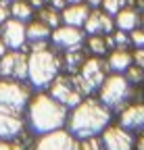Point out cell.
<instances>
[{
	"mask_svg": "<svg viewBox=\"0 0 144 150\" xmlns=\"http://www.w3.org/2000/svg\"><path fill=\"white\" fill-rule=\"evenodd\" d=\"M109 125H111V108L94 98H84L77 106H73L71 115L67 117L69 131L79 140L98 136Z\"/></svg>",
	"mask_w": 144,
	"mask_h": 150,
	"instance_id": "cell-1",
	"label": "cell"
},
{
	"mask_svg": "<svg viewBox=\"0 0 144 150\" xmlns=\"http://www.w3.org/2000/svg\"><path fill=\"white\" fill-rule=\"evenodd\" d=\"M27 123L33 134H48V131L63 129L67 123V106L55 100L50 94H38L29 98L27 104Z\"/></svg>",
	"mask_w": 144,
	"mask_h": 150,
	"instance_id": "cell-2",
	"label": "cell"
},
{
	"mask_svg": "<svg viewBox=\"0 0 144 150\" xmlns=\"http://www.w3.org/2000/svg\"><path fill=\"white\" fill-rule=\"evenodd\" d=\"M61 71V59L50 48L27 54V81L35 90H44L57 79Z\"/></svg>",
	"mask_w": 144,
	"mask_h": 150,
	"instance_id": "cell-3",
	"label": "cell"
},
{
	"mask_svg": "<svg viewBox=\"0 0 144 150\" xmlns=\"http://www.w3.org/2000/svg\"><path fill=\"white\" fill-rule=\"evenodd\" d=\"M29 104V88L19 79H0V112L21 115Z\"/></svg>",
	"mask_w": 144,
	"mask_h": 150,
	"instance_id": "cell-4",
	"label": "cell"
},
{
	"mask_svg": "<svg viewBox=\"0 0 144 150\" xmlns=\"http://www.w3.org/2000/svg\"><path fill=\"white\" fill-rule=\"evenodd\" d=\"M130 96H132V83L121 73L106 75V79L98 88V100L109 108H121L130 100Z\"/></svg>",
	"mask_w": 144,
	"mask_h": 150,
	"instance_id": "cell-5",
	"label": "cell"
},
{
	"mask_svg": "<svg viewBox=\"0 0 144 150\" xmlns=\"http://www.w3.org/2000/svg\"><path fill=\"white\" fill-rule=\"evenodd\" d=\"M106 65L104 61H100L98 56H92V59H86L79 67V73H73V81L77 86V90L84 94H92L94 90H98L102 86V81L106 79Z\"/></svg>",
	"mask_w": 144,
	"mask_h": 150,
	"instance_id": "cell-6",
	"label": "cell"
},
{
	"mask_svg": "<svg viewBox=\"0 0 144 150\" xmlns=\"http://www.w3.org/2000/svg\"><path fill=\"white\" fill-rule=\"evenodd\" d=\"M48 94L55 100H59L61 104H65L67 108H73L84 100V94L77 90V86L73 81V75H69V77L57 75V79L48 86Z\"/></svg>",
	"mask_w": 144,
	"mask_h": 150,
	"instance_id": "cell-7",
	"label": "cell"
},
{
	"mask_svg": "<svg viewBox=\"0 0 144 150\" xmlns=\"http://www.w3.org/2000/svg\"><path fill=\"white\" fill-rule=\"evenodd\" d=\"M75 148H77L75 136L71 131H65V129L42 134L40 140L33 146V150H75Z\"/></svg>",
	"mask_w": 144,
	"mask_h": 150,
	"instance_id": "cell-8",
	"label": "cell"
},
{
	"mask_svg": "<svg viewBox=\"0 0 144 150\" xmlns=\"http://www.w3.org/2000/svg\"><path fill=\"white\" fill-rule=\"evenodd\" d=\"M102 148L104 150H132L134 148V138L130 129L121 125H109L102 131Z\"/></svg>",
	"mask_w": 144,
	"mask_h": 150,
	"instance_id": "cell-9",
	"label": "cell"
},
{
	"mask_svg": "<svg viewBox=\"0 0 144 150\" xmlns=\"http://www.w3.org/2000/svg\"><path fill=\"white\" fill-rule=\"evenodd\" d=\"M0 33H2V42L11 50H21L27 42V29L25 23L19 19H9L0 25Z\"/></svg>",
	"mask_w": 144,
	"mask_h": 150,
	"instance_id": "cell-10",
	"label": "cell"
},
{
	"mask_svg": "<svg viewBox=\"0 0 144 150\" xmlns=\"http://www.w3.org/2000/svg\"><path fill=\"white\" fill-rule=\"evenodd\" d=\"M52 44L57 48L69 50V48H77L84 42V31L82 27H73V25H59L55 31L50 33Z\"/></svg>",
	"mask_w": 144,
	"mask_h": 150,
	"instance_id": "cell-11",
	"label": "cell"
},
{
	"mask_svg": "<svg viewBox=\"0 0 144 150\" xmlns=\"http://www.w3.org/2000/svg\"><path fill=\"white\" fill-rule=\"evenodd\" d=\"M113 29H115L113 15L104 13V11H90L86 23H84V31L88 35H106Z\"/></svg>",
	"mask_w": 144,
	"mask_h": 150,
	"instance_id": "cell-12",
	"label": "cell"
},
{
	"mask_svg": "<svg viewBox=\"0 0 144 150\" xmlns=\"http://www.w3.org/2000/svg\"><path fill=\"white\" fill-rule=\"evenodd\" d=\"M119 125L130 131H142L144 129V102L125 106L119 115Z\"/></svg>",
	"mask_w": 144,
	"mask_h": 150,
	"instance_id": "cell-13",
	"label": "cell"
},
{
	"mask_svg": "<svg viewBox=\"0 0 144 150\" xmlns=\"http://www.w3.org/2000/svg\"><path fill=\"white\" fill-rule=\"evenodd\" d=\"M90 8L86 2H77V4H69L61 11V21L65 25H73V27H84L86 19L90 15Z\"/></svg>",
	"mask_w": 144,
	"mask_h": 150,
	"instance_id": "cell-14",
	"label": "cell"
},
{
	"mask_svg": "<svg viewBox=\"0 0 144 150\" xmlns=\"http://www.w3.org/2000/svg\"><path fill=\"white\" fill-rule=\"evenodd\" d=\"M25 123L21 115H11V112H0V140H13L23 131Z\"/></svg>",
	"mask_w": 144,
	"mask_h": 150,
	"instance_id": "cell-15",
	"label": "cell"
},
{
	"mask_svg": "<svg viewBox=\"0 0 144 150\" xmlns=\"http://www.w3.org/2000/svg\"><path fill=\"white\" fill-rule=\"evenodd\" d=\"M132 61H134V56L125 48H115V50H111L109 59H106V65H109V69L113 73H125L128 67L132 65Z\"/></svg>",
	"mask_w": 144,
	"mask_h": 150,
	"instance_id": "cell-16",
	"label": "cell"
},
{
	"mask_svg": "<svg viewBox=\"0 0 144 150\" xmlns=\"http://www.w3.org/2000/svg\"><path fill=\"white\" fill-rule=\"evenodd\" d=\"M140 23H142V19H140L138 11H134V8H125V6H123V8L115 15V27L128 31V33H130L132 29L140 27Z\"/></svg>",
	"mask_w": 144,
	"mask_h": 150,
	"instance_id": "cell-17",
	"label": "cell"
},
{
	"mask_svg": "<svg viewBox=\"0 0 144 150\" xmlns=\"http://www.w3.org/2000/svg\"><path fill=\"white\" fill-rule=\"evenodd\" d=\"M25 29H27V40L29 42H48V38H50V27L42 19L31 21L29 25H25Z\"/></svg>",
	"mask_w": 144,
	"mask_h": 150,
	"instance_id": "cell-18",
	"label": "cell"
},
{
	"mask_svg": "<svg viewBox=\"0 0 144 150\" xmlns=\"http://www.w3.org/2000/svg\"><path fill=\"white\" fill-rule=\"evenodd\" d=\"M113 46H115V44H113L111 33H106V35H90V38H88V48H90V52H92L94 56L106 54V50L113 48Z\"/></svg>",
	"mask_w": 144,
	"mask_h": 150,
	"instance_id": "cell-19",
	"label": "cell"
},
{
	"mask_svg": "<svg viewBox=\"0 0 144 150\" xmlns=\"http://www.w3.org/2000/svg\"><path fill=\"white\" fill-rule=\"evenodd\" d=\"M9 8H11V17L19 19V21H23V23L33 17V6L29 2H25V0H13V2L9 4Z\"/></svg>",
	"mask_w": 144,
	"mask_h": 150,
	"instance_id": "cell-20",
	"label": "cell"
},
{
	"mask_svg": "<svg viewBox=\"0 0 144 150\" xmlns=\"http://www.w3.org/2000/svg\"><path fill=\"white\" fill-rule=\"evenodd\" d=\"M82 63H84V54H82V46L65 50V65H67V69H69L71 73H75V71H77V69L82 67Z\"/></svg>",
	"mask_w": 144,
	"mask_h": 150,
	"instance_id": "cell-21",
	"label": "cell"
},
{
	"mask_svg": "<svg viewBox=\"0 0 144 150\" xmlns=\"http://www.w3.org/2000/svg\"><path fill=\"white\" fill-rule=\"evenodd\" d=\"M15 59H17V50L4 52V56L0 59V77L13 79V71H15Z\"/></svg>",
	"mask_w": 144,
	"mask_h": 150,
	"instance_id": "cell-22",
	"label": "cell"
},
{
	"mask_svg": "<svg viewBox=\"0 0 144 150\" xmlns=\"http://www.w3.org/2000/svg\"><path fill=\"white\" fill-rule=\"evenodd\" d=\"M13 79H19V81H25V79H27V54H25L23 50H17Z\"/></svg>",
	"mask_w": 144,
	"mask_h": 150,
	"instance_id": "cell-23",
	"label": "cell"
},
{
	"mask_svg": "<svg viewBox=\"0 0 144 150\" xmlns=\"http://www.w3.org/2000/svg\"><path fill=\"white\" fill-rule=\"evenodd\" d=\"M40 19L50 27V29H57L59 25H61V11H57V8H52V6H42L40 8Z\"/></svg>",
	"mask_w": 144,
	"mask_h": 150,
	"instance_id": "cell-24",
	"label": "cell"
},
{
	"mask_svg": "<svg viewBox=\"0 0 144 150\" xmlns=\"http://www.w3.org/2000/svg\"><path fill=\"white\" fill-rule=\"evenodd\" d=\"M125 2H128V0H100V6H102V11H104V13H109V15H117V13L125 6Z\"/></svg>",
	"mask_w": 144,
	"mask_h": 150,
	"instance_id": "cell-25",
	"label": "cell"
},
{
	"mask_svg": "<svg viewBox=\"0 0 144 150\" xmlns=\"http://www.w3.org/2000/svg\"><path fill=\"white\" fill-rule=\"evenodd\" d=\"M125 79H128L130 83H140V81H144V69L142 67H138V65H130L128 67V71H125Z\"/></svg>",
	"mask_w": 144,
	"mask_h": 150,
	"instance_id": "cell-26",
	"label": "cell"
},
{
	"mask_svg": "<svg viewBox=\"0 0 144 150\" xmlns=\"http://www.w3.org/2000/svg\"><path fill=\"white\" fill-rule=\"evenodd\" d=\"M111 38H113L115 48H125V46L130 44V33H128V31H123V29H115V31H111Z\"/></svg>",
	"mask_w": 144,
	"mask_h": 150,
	"instance_id": "cell-27",
	"label": "cell"
},
{
	"mask_svg": "<svg viewBox=\"0 0 144 150\" xmlns=\"http://www.w3.org/2000/svg\"><path fill=\"white\" fill-rule=\"evenodd\" d=\"M75 150H102V146L96 140V136H92V138H86V140L77 142V148Z\"/></svg>",
	"mask_w": 144,
	"mask_h": 150,
	"instance_id": "cell-28",
	"label": "cell"
},
{
	"mask_svg": "<svg viewBox=\"0 0 144 150\" xmlns=\"http://www.w3.org/2000/svg\"><path fill=\"white\" fill-rule=\"evenodd\" d=\"M130 44L136 48H144V29L142 27H136L130 31Z\"/></svg>",
	"mask_w": 144,
	"mask_h": 150,
	"instance_id": "cell-29",
	"label": "cell"
},
{
	"mask_svg": "<svg viewBox=\"0 0 144 150\" xmlns=\"http://www.w3.org/2000/svg\"><path fill=\"white\" fill-rule=\"evenodd\" d=\"M11 19V8H9V2L6 0H0V25H2L4 21H9Z\"/></svg>",
	"mask_w": 144,
	"mask_h": 150,
	"instance_id": "cell-30",
	"label": "cell"
},
{
	"mask_svg": "<svg viewBox=\"0 0 144 150\" xmlns=\"http://www.w3.org/2000/svg\"><path fill=\"white\" fill-rule=\"evenodd\" d=\"M132 56H134V63L144 69V48H136V52H134Z\"/></svg>",
	"mask_w": 144,
	"mask_h": 150,
	"instance_id": "cell-31",
	"label": "cell"
},
{
	"mask_svg": "<svg viewBox=\"0 0 144 150\" xmlns=\"http://www.w3.org/2000/svg\"><path fill=\"white\" fill-rule=\"evenodd\" d=\"M46 2H48V6L57 8V11H63L67 6V0H46Z\"/></svg>",
	"mask_w": 144,
	"mask_h": 150,
	"instance_id": "cell-32",
	"label": "cell"
},
{
	"mask_svg": "<svg viewBox=\"0 0 144 150\" xmlns=\"http://www.w3.org/2000/svg\"><path fill=\"white\" fill-rule=\"evenodd\" d=\"M134 148H136V150H144V134L138 136V140L134 142Z\"/></svg>",
	"mask_w": 144,
	"mask_h": 150,
	"instance_id": "cell-33",
	"label": "cell"
},
{
	"mask_svg": "<svg viewBox=\"0 0 144 150\" xmlns=\"http://www.w3.org/2000/svg\"><path fill=\"white\" fill-rule=\"evenodd\" d=\"M0 150H13V148H11V144L6 140H0Z\"/></svg>",
	"mask_w": 144,
	"mask_h": 150,
	"instance_id": "cell-34",
	"label": "cell"
},
{
	"mask_svg": "<svg viewBox=\"0 0 144 150\" xmlns=\"http://www.w3.org/2000/svg\"><path fill=\"white\" fill-rule=\"evenodd\" d=\"M4 52H6V44L2 42V38H0V59L4 56Z\"/></svg>",
	"mask_w": 144,
	"mask_h": 150,
	"instance_id": "cell-35",
	"label": "cell"
},
{
	"mask_svg": "<svg viewBox=\"0 0 144 150\" xmlns=\"http://www.w3.org/2000/svg\"><path fill=\"white\" fill-rule=\"evenodd\" d=\"M88 2H90L88 6H90V8H92V6H98V4H100V0H88Z\"/></svg>",
	"mask_w": 144,
	"mask_h": 150,
	"instance_id": "cell-36",
	"label": "cell"
},
{
	"mask_svg": "<svg viewBox=\"0 0 144 150\" xmlns=\"http://www.w3.org/2000/svg\"><path fill=\"white\" fill-rule=\"evenodd\" d=\"M77 2H84V0H67V4H77Z\"/></svg>",
	"mask_w": 144,
	"mask_h": 150,
	"instance_id": "cell-37",
	"label": "cell"
},
{
	"mask_svg": "<svg viewBox=\"0 0 144 150\" xmlns=\"http://www.w3.org/2000/svg\"><path fill=\"white\" fill-rule=\"evenodd\" d=\"M140 8H144V0H140Z\"/></svg>",
	"mask_w": 144,
	"mask_h": 150,
	"instance_id": "cell-38",
	"label": "cell"
},
{
	"mask_svg": "<svg viewBox=\"0 0 144 150\" xmlns=\"http://www.w3.org/2000/svg\"><path fill=\"white\" fill-rule=\"evenodd\" d=\"M6 2H13V0H6Z\"/></svg>",
	"mask_w": 144,
	"mask_h": 150,
	"instance_id": "cell-39",
	"label": "cell"
},
{
	"mask_svg": "<svg viewBox=\"0 0 144 150\" xmlns=\"http://www.w3.org/2000/svg\"><path fill=\"white\" fill-rule=\"evenodd\" d=\"M142 25H144V19H142Z\"/></svg>",
	"mask_w": 144,
	"mask_h": 150,
	"instance_id": "cell-40",
	"label": "cell"
}]
</instances>
